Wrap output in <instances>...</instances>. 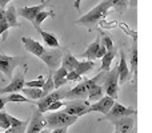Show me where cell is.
Returning <instances> with one entry per match:
<instances>
[{
    "instance_id": "cell-35",
    "label": "cell",
    "mask_w": 152,
    "mask_h": 133,
    "mask_svg": "<svg viewBox=\"0 0 152 133\" xmlns=\"http://www.w3.org/2000/svg\"><path fill=\"white\" fill-rule=\"evenodd\" d=\"M0 123H1L3 125V129L4 131H7L8 128H10V121H8V113L7 112H0Z\"/></svg>"
},
{
    "instance_id": "cell-2",
    "label": "cell",
    "mask_w": 152,
    "mask_h": 133,
    "mask_svg": "<svg viewBox=\"0 0 152 133\" xmlns=\"http://www.w3.org/2000/svg\"><path fill=\"white\" fill-rule=\"evenodd\" d=\"M103 76H104V72H100L99 75H96L92 78H83L71 91L66 92L64 99L71 100V101L72 100H86L87 96H88V91H89V88H91V85L99 83V80L103 78Z\"/></svg>"
},
{
    "instance_id": "cell-43",
    "label": "cell",
    "mask_w": 152,
    "mask_h": 133,
    "mask_svg": "<svg viewBox=\"0 0 152 133\" xmlns=\"http://www.w3.org/2000/svg\"><path fill=\"white\" fill-rule=\"evenodd\" d=\"M80 3H81V0H75L74 7L76 8V9H79V8H80Z\"/></svg>"
},
{
    "instance_id": "cell-9",
    "label": "cell",
    "mask_w": 152,
    "mask_h": 133,
    "mask_svg": "<svg viewBox=\"0 0 152 133\" xmlns=\"http://www.w3.org/2000/svg\"><path fill=\"white\" fill-rule=\"evenodd\" d=\"M126 116H136V109L134 108H128L121 105L120 102H113L112 108L110 109V112L105 115V118L108 120H116L120 117H126Z\"/></svg>"
},
{
    "instance_id": "cell-48",
    "label": "cell",
    "mask_w": 152,
    "mask_h": 133,
    "mask_svg": "<svg viewBox=\"0 0 152 133\" xmlns=\"http://www.w3.org/2000/svg\"><path fill=\"white\" fill-rule=\"evenodd\" d=\"M115 133H118V132H115Z\"/></svg>"
},
{
    "instance_id": "cell-26",
    "label": "cell",
    "mask_w": 152,
    "mask_h": 133,
    "mask_svg": "<svg viewBox=\"0 0 152 133\" xmlns=\"http://www.w3.org/2000/svg\"><path fill=\"white\" fill-rule=\"evenodd\" d=\"M103 94H104V91H103V86L99 85V83L94 84V85H91V88H89L88 91V96H87V99H88V101H99L100 99L103 97Z\"/></svg>"
},
{
    "instance_id": "cell-40",
    "label": "cell",
    "mask_w": 152,
    "mask_h": 133,
    "mask_svg": "<svg viewBox=\"0 0 152 133\" xmlns=\"http://www.w3.org/2000/svg\"><path fill=\"white\" fill-rule=\"evenodd\" d=\"M5 104H7V101H5L4 96H1V94H0V112H1V110H3V109H4Z\"/></svg>"
},
{
    "instance_id": "cell-18",
    "label": "cell",
    "mask_w": 152,
    "mask_h": 133,
    "mask_svg": "<svg viewBox=\"0 0 152 133\" xmlns=\"http://www.w3.org/2000/svg\"><path fill=\"white\" fill-rule=\"evenodd\" d=\"M100 44H102V43H100V36H97L96 39H95L94 41L86 48V51H84L79 57L94 61L95 59H96V55H97V51H99V48H100Z\"/></svg>"
},
{
    "instance_id": "cell-49",
    "label": "cell",
    "mask_w": 152,
    "mask_h": 133,
    "mask_svg": "<svg viewBox=\"0 0 152 133\" xmlns=\"http://www.w3.org/2000/svg\"><path fill=\"white\" fill-rule=\"evenodd\" d=\"M24 1H26V0H24Z\"/></svg>"
},
{
    "instance_id": "cell-14",
    "label": "cell",
    "mask_w": 152,
    "mask_h": 133,
    "mask_svg": "<svg viewBox=\"0 0 152 133\" xmlns=\"http://www.w3.org/2000/svg\"><path fill=\"white\" fill-rule=\"evenodd\" d=\"M50 1H51V0H43V1L40 3V4H37V5H32V7H23V8H20V9H19V13H20V16H23L26 20L34 23L35 16H36L40 11L44 9V8L48 5V3H50Z\"/></svg>"
},
{
    "instance_id": "cell-41",
    "label": "cell",
    "mask_w": 152,
    "mask_h": 133,
    "mask_svg": "<svg viewBox=\"0 0 152 133\" xmlns=\"http://www.w3.org/2000/svg\"><path fill=\"white\" fill-rule=\"evenodd\" d=\"M10 1H12V0H0V8L5 9V7H7V4H8Z\"/></svg>"
},
{
    "instance_id": "cell-38",
    "label": "cell",
    "mask_w": 152,
    "mask_h": 133,
    "mask_svg": "<svg viewBox=\"0 0 152 133\" xmlns=\"http://www.w3.org/2000/svg\"><path fill=\"white\" fill-rule=\"evenodd\" d=\"M107 52V49H105L104 47H103L102 44H100V48H99V51H97V55H96V59H102L103 56H104V53Z\"/></svg>"
},
{
    "instance_id": "cell-13",
    "label": "cell",
    "mask_w": 152,
    "mask_h": 133,
    "mask_svg": "<svg viewBox=\"0 0 152 133\" xmlns=\"http://www.w3.org/2000/svg\"><path fill=\"white\" fill-rule=\"evenodd\" d=\"M115 126V132L118 133H131L135 126V116H126L116 120H111Z\"/></svg>"
},
{
    "instance_id": "cell-12",
    "label": "cell",
    "mask_w": 152,
    "mask_h": 133,
    "mask_svg": "<svg viewBox=\"0 0 152 133\" xmlns=\"http://www.w3.org/2000/svg\"><path fill=\"white\" fill-rule=\"evenodd\" d=\"M113 102L115 100L110 96H103L99 101H95L94 104H91L88 107V113H92V112H99V113H103V115H107L110 112V109L112 108Z\"/></svg>"
},
{
    "instance_id": "cell-32",
    "label": "cell",
    "mask_w": 152,
    "mask_h": 133,
    "mask_svg": "<svg viewBox=\"0 0 152 133\" xmlns=\"http://www.w3.org/2000/svg\"><path fill=\"white\" fill-rule=\"evenodd\" d=\"M100 35H102V37H100V43H102V45L105 48L107 51H111L113 48V41H112V37L110 36V35L104 33L103 31H99Z\"/></svg>"
},
{
    "instance_id": "cell-47",
    "label": "cell",
    "mask_w": 152,
    "mask_h": 133,
    "mask_svg": "<svg viewBox=\"0 0 152 133\" xmlns=\"http://www.w3.org/2000/svg\"><path fill=\"white\" fill-rule=\"evenodd\" d=\"M132 133H137V132H136V131H135V132H132Z\"/></svg>"
},
{
    "instance_id": "cell-30",
    "label": "cell",
    "mask_w": 152,
    "mask_h": 133,
    "mask_svg": "<svg viewBox=\"0 0 152 133\" xmlns=\"http://www.w3.org/2000/svg\"><path fill=\"white\" fill-rule=\"evenodd\" d=\"M105 1L110 3V5H111V7H112L118 13H123L124 11L127 9V5H128L127 0H105Z\"/></svg>"
},
{
    "instance_id": "cell-3",
    "label": "cell",
    "mask_w": 152,
    "mask_h": 133,
    "mask_svg": "<svg viewBox=\"0 0 152 133\" xmlns=\"http://www.w3.org/2000/svg\"><path fill=\"white\" fill-rule=\"evenodd\" d=\"M45 121H47V126L45 129H56V128H68V126L74 125L77 121V117L75 116H69L64 112H56L51 113V115L44 116Z\"/></svg>"
},
{
    "instance_id": "cell-25",
    "label": "cell",
    "mask_w": 152,
    "mask_h": 133,
    "mask_svg": "<svg viewBox=\"0 0 152 133\" xmlns=\"http://www.w3.org/2000/svg\"><path fill=\"white\" fill-rule=\"evenodd\" d=\"M56 16V13L53 12L52 9H43V11H40L39 13H37L36 16H35V20H34V27L39 31V29H42L40 28V25H42V23L45 20L47 17H55Z\"/></svg>"
},
{
    "instance_id": "cell-42",
    "label": "cell",
    "mask_w": 152,
    "mask_h": 133,
    "mask_svg": "<svg viewBox=\"0 0 152 133\" xmlns=\"http://www.w3.org/2000/svg\"><path fill=\"white\" fill-rule=\"evenodd\" d=\"M51 133H67V128H56Z\"/></svg>"
},
{
    "instance_id": "cell-11",
    "label": "cell",
    "mask_w": 152,
    "mask_h": 133,
    "mask_svg": "<svg viewBox=\"0 0 152 133\" xmlns=\"http://www.w3.org/2000/svg\"><path fill=\"white\" fill-rule=\"evenodd\" d=\"M64 96H66V92L60 91V89H56V91H52L51 93H48L47 96H44L43 99H40L39 101H36V109L39 110L40 113H45V109L50 104H52L53 101H59V100H63Z\"/></svg>"
},
{
    "instance_id": "cell-44",
    "label": "cell",
    "mask_w": 152,
    "mask_h": 133,
    "mask_svg": "<svg viewBox=\"0 0 152 133\" xmlns=\"http://www.w3.org/2000/svg\"><path fill=\"white\" fill-rule=\"evenodd\" d=\"M127 3H129V4H131L132 7H136V4H137V0H127Z\"/></svg>"
},
{
    "instance_id": "cell-20",
    "label": "cell",
    "mask_w": 152,
    "mask_h": 133,
    "mask_svg": "<svg viewBox=\"0 0 152 133\" xmlns=\"http://www.w3.org/2000/svg\"><path fill=\"white\" fill-rule=\"evenodd\" d=\"M79 64V60L69 52L68 49H66L63 52V57H61V65L67 72H71V70H75V68L77 67Z\"/></svg>"
},
{
    "instance_id": "cell-10",
    "label": "cell",
    "mask_w": 152,
    "mask_h": 133,
    "mask_svg": "<svg viewBox=\"0 0 152 133\" xmlns=\"http://www.w3.org/2000/svg\"><path fill=\"white\" fill-rule=\"evenodd\" d=\"M47 126V121L43 113H40L37 109H34L31 120L28 121V125H27V131L26 133H39L40 131L45 129Z\"/></svg>"
},
{
    "instance_id": "cell-34",
    "label": "cell",
    "mask_w": 152,
    "mask_h": 133,
    "mask_svg": "<svg viewBox=\"0 0 152 133\" xmlns=\"http://www.w3.org/2000/svg\"><path fill=\"white\" fill-rule=\"evenodd\" d=\"M66 107V102L61 101V100H59V101H53L52 104H50L47 107V109H45V112H50V110H59L61 109V108Z\"/></svg>"
},
{
    "instance_id": "cell-50",
    "label": "cell",
    "mask_w": 152,
    "mask_h": 133,
    "mask_svg": "<svg viewBox=\"0 0 152 133\" xmlns=\"http://www.w3.org/2000/svg\"><path fill=\"white\" fill-rule=\"evenodd\" d=\"M0 133H1V132H0Z\"/></svg>"
},
{
    "instance_id": "cell-46",
    "label": "cell",
    "mask_w": 152,
    "mask_h": 133,
    "mask_svg": "<svg viewBox=\"0 0 152 133\" xmlns=\"http://www.w3.org/2000/svg\"><path fill=\"white\" fill-rule=\"evenodd\" d=\"M0 128H1V129H3V125H1V123H0Z\"/></svg>"
},
{
    "instance_id": "cell-33",
    "label": "cell",
    "mask_w": 152,
    "mask_h": 133,
    "mask_svg": "<svg viewBox=\"0 0 152 133\" xmlns=\"http://www.w3.org/2000/svg\"><path fill=\"white\" fill-rule=\"evenodd\" d=\"M44 81H45L44 80V76L40 75L36 80L26 81V85H24V86H27V88H39V89H42V86L44 85Z\"/></svg>"
},
{
    "instance_id": "cell-22",
    "label": "cell",
    "mask_w": 152,
    "mask_h": 133,
    "mask_svg": "<svg viewBox=\"0 0 152 133\" xmlns=\"http://www.w3.org/2000/svg\"><path fill=\"white\" fill-rule=\"evenodd\" d=\"M37 32H39L40 36L43 37V40H44L45 45H48V47L52 48V49H55V48H60V44H59V39L56 37V35L51 33V32H45V31H43V29H39Z\"/></svg>"
},
{
    "instance_id": "cell-45",
    "label": "cell",
    "mask_w": 152,
    "mask_h": 133,
    "mask_svg": "<svg viewBox=\"0 0 152 133\" xmlns=\"http://www.w3.org/2000/svg\"><path fill=\"white\" fill-rule=\"evenodd\" d=\"M39 133H50V132H48V129H43V131H40Z\"/></svg>"
},
{
    "instance_id": "cell-28",
    "label": "cell",
    "mask_w": 152,
    "mask_h": 133,
    "mask_svg": "<svg viewBox=\"0 0 152 133\" xmlns=\"http://www.w3.org/2000/svg\"><path fill=\"white\" fill-rule=\"evenodd\" d=\"M20 92H23V94L29 100H40L43 97V92L39 88H27L24 86Z\"/></svg>"
},
{
    "instance_id": "cell-16",
    "label": "cell",
    "mask_w": 152,
    "mask_h": 133,
    "mask_svg": "<svg viewBox=\"0 0 152 133\" xmlns=\"http://www.w3.org/2000/svg\"><path fill=\"white\" fill-rule=\"evenodd\" d=\"M21 43L24 44L26 49L28 51L29 53H32L34 56H37V57H40V56L44 53V51H45L44 45H43L42 43H39L37 40L31 39V37L23 36V37H21Z\"/></svg>"
},
{
    "instance_id": "cell-4",
    "label": "cell",
    "mask_w": 152,
    "mask_h": 133,
    "mask_svg": "<svg viewBox=\"0 0 152 133\" xmlns=\"http://www.w3.org/2000/svg\"><path fill=\"white\" fill-rule=\"evenodd\" d=\"M104 84H103V91L107 93V96L116 100L119 97V76H118V65L111 68L110 70L104 72Z\"/></svg>"
},
{
    "instance_id": "cell-36",
    "label": "cell",
    "mask_w": 152,
    "mask_h": 133,
    "mask_svg": "<svg viewBox=\"0 0 152 133\" xmlns=\"http://www.w3.org/2000/svg\"><path fill=\"white\" fill-rule=\"evenodd\" d=\"M66 78H67V81H79V83H80V81L83 80V76L77 75L75 70H71V72L67 73V77Z\"/></svg>"
},
{
    "instance_id": "cell-1",
    "label": "cell",
    "mask_w": 152,
    "mask_h": 133,
    "mask_svg": "<svg viewBox=\"0 0 152 133\" xmlns=\"http://www.w3.org/2000/svg\"><path fill=\"white\" fill-rule=\"evenodd\" d=\"M110 8H111L110 3L105 1V0H103V1L99 3L95 8H92L89 12H87L86 15H83L80 19H77L75 23L80 24V25H84V27H92L107 16Z\"/></svg>"
},
{
    "instance_id": "cell-24",
    "label": "cell",
    "mask_w": 152,
    "mask_h": 133,
    "mask_svg": "<svg viewBox=\"0 0 152 133\" xmlns=\"http://www.w3.org/2000/svg\"><path fill=\"white\" fill-rule=\"evenodd\" d=\"M4 12H5V21L10 25V28L11 27H20V23L18 21V12H16V8L13 5H10Z\"/></svg>"
},
{
    "instance_id": "cell-7",
    "label": "cell",
    "mask_w": 152,
    "mask_h": 133,
    "mask_svg": "<svg viewBox=\"0 0 152 133\" xmlns=\"http://www.w3.org/2000/svg\"><path fill=\"white\" fill-rule=\"evenodd\" d=\"M89 105H91V102L88 100H72L71 102H66V107H64L63 112L79 118L88 113Z\"/></svg>"
},
{
    "instance_id": "cell-8",
    "label": "cell",
    "mask_w": 152,
    "mask_h": 133,
    "mask_svg": "<svg viewBox=\"0 0 152 133\" xmlns=\"http://www.w3.org/2000/svg\"><path fill=\"white\" fill-rule=\"evenodd\" d=\"M26 73H27V68L24 69L23 73H18L15 77L11 80V83L7 86L0 88V94H8V93H18L26 85Z\"/></svg>"
},
{
    "instance_id": "cell-19",
    "label": "cell",
    "mask_w": 152,
    "mask_h": 133,
    "mask_svg": "<svg viewBox=\"0 0 152 133\" xmlns=\"http://www.w3.org/2000/svg\"><path fill=\"white\" fill-rule=\"evenodd\" d=\"M137 64H139V52H137V39L134 37L131 49V69H132V80L134 84H136L137 80Z\"/></svg>"
},
{
    "instance_id": "cell-27",
    "label": "cell",
    "mask_w": 152,
    "mask_h": 133,
    "mask_svg": "<svg viewBox=\"0 0 152 133\" xmlns=\"http://www.w3.org/2000/svg\"><path fill=\"white\" fill-rule=\"evenodd\" d=\"M94 68H95V63H94V61H91V60H84V61H79L77 67L75 68V72L77 73V75L83 76V75H86V73L91 72Z\"/></svg>"
},
{
    "instance_id": "cell-31",
    "label": "cell",
    "mask_w": 152,
    "mask_h": 133,
    "mask_svg": "<svg viewBox=\"0 0 152 133\" xmlns=\"http://www.w3.org/2000/svg\"><path fill=\"white\" fill-rule=\"evenodd\" d=\"M52 91H55V86H53V80H52V72H48L47 80L44 81V85L42 86V92H43V97L47 96L48 93H51ZM42 97V99H43Z\"/></svg>"
},
{
    "instance_id": "cell-23",
    "label": "cell",
    "mask_w": 152,
    "mask_h": 133,
    "mask_svg": "<svg viewBox=\"0 0 152 133\" xmlns=\"http://www.w3.org/2000/svg\"><path fill=\"white\" fill-rule=\"evenodd\" d=\"M115 56H116V48L115 47H113L111 51H107V52L104 53V56L102 57V65H100L102 72H107V70L111 69V64H112Z\"/></svg>"
},
{
    "instance_id": "cell-37",
    "label": "cell",
    "mask_w": 152,
    "mask_h": 133,
    "mask_svg": "<svg viewBox=\"0 0 152 133\" xmlns=\"http://www.w3.org/2000/svg\"><path fill=\"white\" fill-rule=\"evenodd\" d=\"M8 29H10V25H8L7 23H4V24H0V36H1V35H3V37H1L3 40H5V39H7Z\"/></svg>"
},
{
    "instance_id": "cell-5",
    "label": "cell",
    "mask_w": 152,
    "mask_h": 133,
    "mask_svg": "<svg viewBox=\"0 0 152 133\" xmlns=\"http://www.w3.org/2000/svg\"><path fill=\"white\" fill-rule=\"evenodd\" d=\"M19 65H27L24 63L23 57H20V56H7L0 53V72L7 76L8 78H12L13 70Z\"/></svg>"
},
{
    "instance_id": "cell-39",
    "label": "cell",
    "mask_w": 152,
    "mask_h": 133,
    "mask_svg": "<svg viewBox=\"0 0 152 133\" xmlns=\"http://www.w3.org/2000/svg\"><path fill=\"white\" fill-rule=\"evenodd\" d=\"M4 11H5V9L0 8V24L7 23V21H5V12H4Z\"/></svg>"
},
{
    "instance_id": "cell-17",
    "label": "cell",
    "mask_w": 152,
    "mask_h": 133,
    "mask_svg": "<svg viewBox=\"0 0 152 133\" xmlns=\"http://www.w3.org/2000/svg\"><path fill=\"white\" fill-rule=\"evenodd\" d=\"M8 121H10V128L5 131V133H26L29 120H19L8 113Z\"/></svg>"
},
{
    "instance_id": "cell-29",
    "label": "cell",
    "mask_w": 152,
    "mask_h": 133,
    "mask_svg": "<svg viewBox=\"0 0 152 133\" xmlns=\"http://www.w3.org/2000/svg\"><path fill=\"white\" fill-rule=\"evenodd\" d=\"M4 99L7 102H29V104L35 102V101H31L29 99H27L24 94H20L19 92L18 93H8V96L4 97Z\"/></svg>"
},
{
    "instance_id": "cell-6",
    "label": "cell",
    "mask_w": 152,
    "mask_h": 133,
    "mask_svg": "<svg viewBox=\"0 0 152 133\" xmlns=\"http://www.w3.org/2000/svg\"><path fill=\"white\" fill-rule=\"evenodd\" d=\"M61 57H63V51L60 48H55V49H45L39 59L48 67L50 72L53 73L61 65Z\"/></svg>"
},
{
    "instance_id": "cell-21",
    "label": "cell",
    "mask_w": 152,
    "mask_h": 133,
    "mask_svg": "<svg viewBox=\"0 0 152 133\" xmlns=\"http://www.w3.org/2000/svg\"><path fill=\"white\" fill-rule=\"evenodd\" d=\"M67 73L68 72H67L63 67H59L58 69L55 70V73H52V80H53V86H55V89H60L64 84L68 83L66 78Z\"/></svg>"
},
{
    "instance_id": "cell-15",
    "label": "cell",
    "mask_w": 152,
    "mask_h": 133,
    "mask_svg": "<svg viewBox=\"0 0 152 133\" xmlns=\"http://www.w3.org/2000/svg\"><path fill=\"white\" fill-rule=\"evenodd\" d=\"M118 76H119V85L126 84L131 77V72H129V67L127 64L124 51H120V63L118 64Z\"/></svg>"
}]
</instances>
